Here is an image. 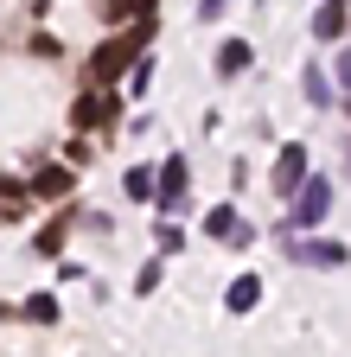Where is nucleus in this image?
<instances>
[{"instance_id": "1", "label": "nucleus", "mask_w": 351, "mask_h": 357, "mask_svg": "<svg viewBox=\"0 0 351 357\" xmlns=\"http://www.w3.org/2000/svg\"><path fill=\"white\" fill-rule=\"evenodd\" d=\"M147 38H154V20H141L135 32H115V38L103 45V52L90 58V77H96V83H109V77H121L128 64H135V58H141V45H147Z\"/></svg>"}, {"instance_id": "2", "label": "nucleus", "mask_w": 351, "mask_h": 357, "mask_svg": "<svg viewBox=\"0 0 351 357\" xmlns=\"http://www.w3.org/2000/svg\"><path fill=\"white\" fill-rule=\"evenodd\" d=\"M326 211H332V185H326V178H300L294 211H287V230H313V223H326Z\"/></svg>"}, {"instance_id": "3", "label": "nucleus", "mask_w": 351, "mask_h": 357, "mask_svg": "<svg viewBox=\"0 0 351 357\" xmlns=\"http://www.w3.org/2000/svg\"><path fill=\"white\" fill-rule=\"evenodd\" d=\"M186 185H192V172H186V160H166L160 166V185H154V204L172 217V211H186Z\"/></svg>"}, {"instance_id": "4", "label": "nucleus", "mask_w": 351, "mask_h": 357, "mask_svg": "<svg viewBox=\"0 0 351 357\" xmlns=\"http://www.w3.org/2000/svg\"><path fill=\"white\" fill-rule=\"evenodd\" d=\"M204 230H211L217 243H237V249H243V243H255V223H249V217H237L230 204H217V211L204 217Z\"/></svg>"}, {"instance_id": "5", "label": "nucleus", "mask_w": 351, "mask_h": 357, "mask_svg": "<svg viewBox=\"0 0 351 357\" xmlns=\"http://www.w3.org/2000/svg\"><path fill=\"white\" fill-rule=\"evenodd\" d=\"M300 178H306V147H281V160H275V198H294Z\"/></svg>"}, {"instance_id": "6", "label": "nucleus", "mask_w": 351, "mask_h": 357, "mask_svg": "<svg viewBox=\"0 0 351 357\" xmlns=\"http://www.w3.org/2000/svg\"><path fill=\"white\" fill-rule=\"evenodd\" d=\"M287 261H306V268H345V243H287Z\"/></svg>"}, {"instance_id": "7", "label": "nucleus", "mask_w": 351, "mask_h": 357, "mask_svg": "<svg viewBox=\"0 0 351 357\" xmlns=\"http://www.w3.org/2000/svg\"><path fill=\"white\" fill-rule=\"evenodd\" d=\"M109 115H115V96H77V102H70V121H77V128H103Z\"/></svg>"}, {"instance_id": "8", "label": "nucleus", "mask_w": 351, "mask_h": 357, "mask_svg": "<svg viewBox=\"0 0 351 357\" xmlns=\"http://www.w3.org/2000/svg\"><path fill=\"white\" fill-rule=\"evenodd\" d=\"M255 294H262V281H255V275H237V281H230V294H224V306H230V312H249V306H255Z\"/></svg>"}, {"instance_id": "9", "label": "nucleus", "mask_w": 351, "mask_h": 357, "mask_svg": "<svg viewBox=\"0 0 351 357\" xmlns=\"http://www.w3.org/2000/svg\"><path fill=\"white\" fill-rule=\"evenodd\" d=\"M249 58H255L249 45H243V38H230L224 52H217V77H237V70H249Z\"/></svg>"}, {"instance_id": "10", "label": "nucleus", "mask_w": 351, "mask_h": 357, "mask_svg": "<svg viewBox=\"0 0 351 357\" xmlns=\"http://www.w3.org/2000/svg\"><path fill=\"white\" fill-rule=\"evenodd\" d=\"M313 32H320V38H338V32H345V0H326V7L313 13Z\"/></svg>"}, {"instance_id": "11", "label": "nucleus", "mask_w": 351, "mask_h": 357, "mask_svg": "<svg viewBox=\"0 0 351 357\" xmlns=\"http://www.w3.org/2000/svg\"><path fill=\"white\" fill-rule=\"evenodd\" d=\"M154 185H160V172H147V166H135V172L121 178V192L135 198V204H141V198H154Z\"/></svg>"}, {"instance_id": "12", "label": "nucleus", "mask_w": 351, "mask_h": 357, "mask_svg": "<svg viewBox=\"0 0 351 357\" xmlns=\"http://www.w3.org/2000/svg\"><path fill=\"white\" fill-rule=\"evenodd\" d=\"M300 83H306V102H313V109H326V102H332V83H326V70H320V64L306 70Z\"/></svg>"}, {"instance_id": "13", "label": "nucleus", "mask_w": 351, "mask_h": 357, "mask_svg": "<svg viewBox=\"0 0 351 357\" xmlns=\"http://www.w3.org/2000/svg\"><path fill=\"white\" fill-rule=\"evenodd\" d=\"M38 192H45V198H64L70 192V172L64 166H45V172H38Z\"/></svg>"}, {"instance_id": "14", "label": "nucleus", "mask_w": 351, "mask_h": 357, "mask_svg": "<svg viewBox=\"0 0 351 357\" xmlns=\"http://www.w3.org/2000/svg\"><path fill=\"white\" fill-rule=\"evenodd\" d=\"M64 230H70V217H58V223H45V230H38V255H58V243H64Z\"/></svg>"}, {"instance_id": "15", "label": "nucleus", "mask_w": 351, "mask_h": 357, "mask_svg": "<svg viewBox=\"0 0 351 357\" xmlns=\"http://www.w3.org/2000/svg\"><path fill=\"white\" fill-rule=\"evenodd\" d=\"M26 312H32V319H45V326H52V319H58V300H52V294H32V300H26Z\"/></svg>"}, {"instance_id": "16", "label": "nucleus", "mask_w": 351, "mask_h": 357, "mask_svg": "<svg viewBox=\"0 0 351 357\" xmlns=\"http://www.w3.org/2000/svg\"><path fill=\"white\" fill-rule=\"evenodd\" d=\"M147 83H154V58H141V64H135V77H128V96H141Z\"/></svg>"}, {"instance_id": "17", "label": "nucleus", "mask_w": 351, "mask_h": 357, "mask_svg": "<svg viewBox=\"0 0 351 357\" xmlns=\"http://www.w3.org/2000/svg\"><path fill=\"white\" fill-rule=\"evenodd\" d=\"M115 13H154V0H115Z\"/></svg>"}, {"instance_id": "18", "label": "nucleus", "mask_w": 351, "mask_h": 357, "mask_svg": "<svg viewBox=\"0 0 351 357\" xmlns=\"http://www.w3.org/2000/svg\"><path fill=\"white\" fill-rule=\"evenodd\" d=\"M224 7H230V0H198V13H204V20H217Z\"/></svg>"}, {"instance_id": "19", "label": "nucleus", "mask_w": 351, "mask_h": 357, "mask_svg": "<svg viewBox=\"0 0 351 357\" xmlns=\"http://www.w3.org/2000/svg\"><path fill=\"white\" fill-rule=\"evenodd\" d=\"M338 83L351 89V52H338Z\"/></svg>"}]
</instances>
